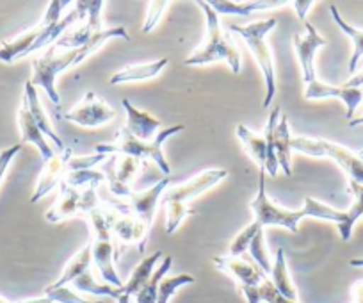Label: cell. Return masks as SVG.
Instances as JSON below:
<instances>
[{"label":"cell","instance_id":"17","mask_svg":"<svg viewBox=\"0 0 363 303\" xmlns=\"http://www.w3.org/2000/svg\"><path fill=\"white\" fill-rule=\"evenodd\" d=\"M69 159H72V148H66L62 152H55L54 158L45 161L43 170L40 173V179H38L36 189H34V194L30 197L33 204L40 200V198H43L45 194L50 193L55 186H61L65 177L68 175Z\"/></svg>","mask_w":363,"mask_h":303},{"label":"cell","instance_id":"25","mask_svg":"<svg viewBox=\"0 0 363 303\" xmlns=\"http://www.w3.org/2000/svg\"><path fill=\"white\" fill-rule=\"evenodd\" d=\"M269 280L272 282V285L277 287V291L280 292L281 296H285V298L289 299H298V289H296L294 282H292L291 278V273H289L284 248L277 250V257H274V263H272Z\"/></svg>","mask_w":363,"mask_h":303},{"label":"cell","instance_id":"42","mask_svg":"<svg viewBox=\"0 0 363 303\" xmlns=\"http://www.w3.org/2000/svg\"><path fill=\"white\" fill-rule=\"evenodd\" d=\"M20 150H22V145H13L11 148H6L0 152V180L4 179L6 170L9 168V165H11L13 159L18 155Z\"/></svg>","mask_w":363,"mask_h":303},{"label":"cell","instance_id":"48","mask_svg":"<svg viewBox=\"0 0 363 303\" xmlns=\"http://www.w3.org/2000/svg\"><path fill=\"white\" fill-rule=\"evenodd\" d=\"M0 303H11V302H9V299H8V298H4V296L0 294Z\"/></svg>","mask_w":363,"mask_h":303},{"label":"cell","instance_id":"37","mask_svg":"<svg viewBox=\"0 0 363 303\" xmlns=\"http://www.w3.org/2000/svg\"><path fill=\"white\" fill-rule=\"evenodd\" d=\"M247 252H250V255H251V259H253V263L257 264V266L260 268V270L264 271L265 275L271 273L272 263H271V257H269L267 246H265L264 228H260V231L257 232V236H255L253 241H251L250 250H247Z\"/></svg>","mask_w":363,"mask_h":303},{"label":"cell","instance_id":"33","mask_svg":"<svg viewBox=\"0 0 363 303\" xmlns=\"http://www.w3.org/2000/svg\"><path fill=\"white\" fill-rule=\"evenodd\" d=\"M166 209V232L167 234H174L182 221L191 214H196L189 204H180V202H167L162 204Z\"/></svg>","mask_w":363,"mask_h":303},{"label":"cell","instance_id":"13","mask_svg":"<svg viewBox=\"0 0 363 303\" xmlns=\"http://www.w3.org/2000/svg\"><path fill=\"white\" fill-rule=\"evenodd\" d=\"M305 99L306 100H326V99H337L344 102L345 106V118L349 121L354 116L356 109L359 104L363 102V88H351V86H331L326 82L313 81L306 84L305 88Z\"/></svg>","mask_w":363,"mask_h":303},{"label":"cell","instance_id":"7","mask_svg":"<svg viewBox=\"0 0 363 303\" xmlns=\"http://www.w3.org/2000/svg\"><path fill=\"white\" fill-rule=\"evenodd\" d=\"M265 175L267 173L260 170V177H258V193L250 204L251 212L255 216V221L258 225L265 226H281L291 232H299V221L303 218H308V211L305 207L298 209V211H289V209L280 207L278 204L269 198L267 189H265Z\"/></svg>","mask_w":363,"mask_h":303},{"label":"cell","instance_id":"1","mask_svg":"<svg viewBox=\"0 0 363 303\" xmlns=\"http://www.w3.org/2000/svg\"><path fill=\"white\" fill-rule=\"evenodd\" d=\"M68 6L69 2H66V0H52V2H48L43 20L38 26L30 27L26 33L13 38V40L0 43V61L13 62L16 59L26 57L30 52L47 47V45H54L66 33L68 27L86 20V11L80 6V2H75V9H72L65 18H61L62 11Z\"/></svg>","mask_w":363,"mask_h":303},{"label":"cell","instance_id":"39","mask_svg":"<svg viewBox=\"0 0 363 303\" xmlns=\"http://www.w3.org/2000/svg\"><path fill=\"white\" fill-rule=\"evenodd\" d=\"M45 296L52 299L54 303H104L102 299H87L84 298L82 294L72 289L69 285H65V287H45Z\"/></svg>","mask_w":363,"mask_h":303},{"label":"cell","instance_id":"23","mask_svg":"<svg viewBox=\"0 0 363 303\" xmlns=\"http://www.w3.org/2000/svg\"><path fill=\"white\" fill-rule=\"evenodd\" d=\"M169 65L166 57L157 59L152 62H143V65H132L127 68H121L111 77V84L118 86L123 82H135V81H148V79L157 77L166 66Z\"/></svg>","mask_w":363,"mask_h":303},{"label":"cell","instance_id":"8","mask_svg":"<svg viewBox=\"0 0 363 303\" xmlns=\"http://www.w3.org/2000/svg\"><path fill=\"white\" fill-rule=\"evenodd\" d=\"M55 52H57V48L50 45L43 55L34 59L30 82L36 88L45 89L48 99L59 107L61 106V99H59L57 89H55V77L61 72H65L66 68H69V66H75L77 50H66L62 54H55Z\"/></svg>","mask_w":363,"mask_h":303},{"label":"cell","instance_id":"40","mask_svg":"<svg viewBox=\"0 0 363 303\" xmlns=\"http://www.w3.org/2000/svg\"><path fill=\"white\" fill-rule=\"evenodd\" d=\"M167 8H169V2H164V0L162 2H148V13H146L145 23H143V33H150V31L155 29Z\"/></svg>","mask_w":363,"mask_h":303},{"label":"cell","instance_id":"20","mask_svg":"<svg viewBox=\"0 0 363 303\" xmlns=\"http://www.w3.org/2000/svg\"><path fill=\"white\" fill-rule=\"evenodd\" d=\"M22 102H26L27 109H29L30 116L34 118V121H36V125L40 127V131L43 132L48 139H52L55 152H62V150H66L65 143H62L61 138L55 134V131L52 128V125H50V120H48L47 114H45V111H43V107H41V100H40V95H38V88L36 86H33V82L30 81L26 82Z\"/></svg>","mask_w":363,"mask_h":303},{"label":"cell","instance_id":"16","mask_svg":"<svg viewBox=\"0 0 363 303\" xmlns=\"http://www.w3.org/2000/svg\"><path fill=\"white\" fill-rule=\"evenodd\" d=\"M328 41L317 33L315 27L310 22H305V34L301 36H294L292 45H294V50L298 54L299 65H301V73L305 84L315 81V68H313V59H315V52L319 48L326 47Z\"/></svg>","mask_w":363,"mask_h":303},{"label":"cell","instance_id":"30","mask_svg":"<svg viewBox=\"0 0 363 303\" xmlns=\"http://www.w3.org/2000/svg\"><path fill=\"white\" fill-rule=\"evenodd\" d=\"M171 264H173V257L164 255L162 263L155 268L153 275L150 277V280L143 285L141 291L134 296V303H157V296H159V285L160 280L164 277H167L171 270Z\"/></svg>","mask_w":363,"mask_h":303},{"label":"cell","instance_id":"31","mask_svg":"<svg viewBox=\"0 0 363 303\" xmlns=\"http://www.w3.org/2000/svg\"><path fill=\"white\" fill-rule=\"evenodd\" d=\"M113 38H123V40H130V38H128V31L125 29V27H121V26H114V27H111V29L100 31V33H96L95 36H91L89 41H87L86 45H82V47L77 50L75 65H80L84 59L89 57L93 52L99 50V48L102 47L106 41L113 40Z\"/></svg>","mask_w":363,"mask_h":303},{"label":"cell","instance_id":"10","mask_svg":"<svg viewBox=\"0 0 363 303\" xmlns=\"http://www.w3.org/2000/svg\"><path fill=\"white\" fill-rule=\"evenodd\" d=\"M228 177V172L223 168H207L200 172L198 175L191 177L187 182L178 184V186L167 187L162 194V204L167 202H180V204H189L191 200L198 198L200 194L207 193L214 186H218L221 180Z\"/></svg>","mask_w":363,"mask_h":303},{"label":"cell","instance_id":"27","mask_svg":"<svg viewBox=\"0 0 363 303\" xmlns=\"http://www.w3.org/2000/svg\"><path fill=\"white\" fill-rule=\"evenodd\" d=\"M91 264H93V259H91V245L89 241L72 257V259L66 263L65 270H62L61 277L50 284L52 287H65V285L72 284L75 278H79L80 275H84L86 271L91 270Z\"/></svg>","mask_w":363,"mask_h":303},{"label":"cell","instance_id":"22","mask_svg":"<svg viewBox=\"0 0 363 303\" xmlns=\"http://www.w3.org/2000/svg\"><path fill=\"white\" fill-rule=\"evenodd\" d=\"M18 127H20V132H22L23 141L33 143V145L40 150V154H41V158H43V161H48L50 158H54L55 155L54 146L48 145L45 134L40 131V127L36 125L34 118L30 116L26 102H22V106H20V109H18Z\"/></svg>","mask_w":363,"mask_h":303},{"label":"cell","instance_id":"3","mask_svg":"<svg viewBox=\"0 0 363 303\" xmlns=\"http://www.w3.org/2000/svg\"><path fill=\"white\" fill-rule=\"evenodd\" d=\"M184 128H186L184 125H171V127L162 128L153 139H138L123 127L118 131L114 143H100V145H96L95 154L132 155V158L141 159V161L150 159V161H153V165L159 166L160 172L169 177L171 166L164 158L162 145L167 138H171L177 132H182Z\"/></svg>","mask_w":363,"mask_h":303},{"label":"cell","instance_id":"47","mask_svg":"<svg viewBox=\"0 0 363 303\" xmlns=\"http://www.w3.org/2000/svg\"><path fill=\"white\" fill-rule=\"evenodd\" d=\"M363 123V114L359 118H352L351 121H349V127H356V125H362Z\"/></svg>","mask_w":363,"mask_h":303},{"label":"cell","instance_id":"19","mask_svg":"<svg viewBox=\"0 0 363 303\" xmlns=\"http://www.w3.org/2000/svg\"><path fill=\"white\" fill-rule=\"evenodd\" d=\"M125 113H127V128L134 138L138 139H153L160 131H162V121L153 116L148 111L135 107L128 99L121 100Z\"/></svg>","mask_w":363,"mask_h":303},{"label":"cell","instance_id":"43","mask_svg":"<svg viewBox=\"0 0 363 303\" xmlns=\"http://www.w3.org/2000/svg\"><path fill=\"white\" fill-rule=\"evenodd\" d=\"M313 4H315L313 0H296V2H291V6L296 9V13H298L299 20L303 23L306 22V15H308L310 8H313Z\"/></svg>","mask_w":363,"mask_h":303},{"label":"cell","instance_id":"14","mask_svg":"<svg viewBox=\"0 0 363 303\" xmlns=\"http://www.w3.org/2000/svg\"><path fill=\"white\" fill-rule=\"evenodd\" d=\"M237 138L242 143L244 148H246L247 155L253 159L258 165V168L264 170L267 175L277 177L278 172H280V166H278V161L269 154V146H267V138L265 134H257V132L251 131L250 127H246L244 123H239L235 128Z\"/></svg>","mask_w":363,"mask_h":303},{"label":"cell","instance_id":"28","mask_svg":"<svg viewBox=\"0 0 363 303\" xmlns=\"http://www.w3.org/2000/svg\"><path fill=\"white\" fill-rule=\"evenodd\" d=\"M162 257H164L162 252H155L153 255L143 259L141 263L135 266V270L132 271L130 277H128L127 284H125L123 289H121V294H127L130 296V298H134V296L141 291L143 285L150 280V277L153 275L155 268L159 266V260L162 259Z\"/></svg>","mask_w":363,"mask_h":303},{"label":"cell","instance_id":"34","mask_svg":"<svg viewBox=\"0 0 363 303\" xmlns=\"http://www.w3.org/2000/svg\"><path fill=\"white\" fill-rule=\"evenodd\" d=\"M303 207L308 211V218H317L324 219V221H331L335 225L342 221V216H344V211H338V209L331 207V205L323 204V202L315 200V198H305V205Z\"/></svg>","mask_w":363,"mask_h":303},{"label":"cell","instance_id":"45","mask_svg":"<svg viewBox=\"0 0 363 303\" xmlns=\"http://www.w3.org/2000/svg\"><path fill=\"white\" fill-rule=\"evenodd\" d=\"M15 303H54L48 296H38V298H27V299H18Z\"/></svg>","mask_w":363,"mask_h":303},{"label":"cell","instance_id":"9","mask_svg":"<svg viewBox=\"0 0 363 303\" xmlns=\"http://www.w3.org/2000/svg\"><path fill=\"white\" fill-rule=\"evenodd\" d=\"M59 187H61V194H59L54 207L45 214L47 221L59 223L73 218V216L86 218L91 211H95L102 205V200L96 193V187H86L84 191H80L79 187H72L66 182H61Z\"/></svg>","mask_w":363,"mask_h":303},{"label":"cell","instance_id":"46","mask_svg":"<svg viewBox=\"0 0 363 303\" xmlns=\"http://www.w3.org/2000/svg\"><path fill=\"white\" fill-rule=\"evenodd\" d=\"M349 266L363 268V257H356V259H351V260H349Z\"/></svg>","mask_w":363,"mask_h":303},{"label":"cell","instance_id":"36","mask_svg":"<svg viewBox=\"0 0 363 303\" xmlns=\"http://www.w3.org/2000/svg\"><path fill=\"white\" fill-rule=\"evenodd\" d=\"M196 282L193 275H177V277H164L159 285V296H157V303H169L174 292L184 285H191Z\"/></svg>","mask_w":363,"mask_h":303},{"label":"cell","instance_id":"26","mask_svg":"<svg viewBox=\"0 0 363 303\" xmlns=\"http://www.w3.org/2000/svg\"><path fill=\"white\" fill-rule=\"evenodd\" d=\"M349 191H351L352 197H354V202H352L351 207H349L347 211H344L342 221L337 225L342 241L345 243L351 239L352 228H354L356 221H358V219H363V184L349 180Z\"/></svg>","mask_w":363,"mask_h":303},{"label":"cell","instance_id":"4","mask_svg":"<svg viewBox=\"0 0 363 303\" xmlns=\"http://www.w3.org/2000/svg\"><path fill=\"white\" fill-rule=\"evenodd\" d=\"M86 219L91 228V259H93V264L99 270L104 284L113 285L116 289H123L125 284L121 282L116 266H114V260L118 259V252L116 246H114V234L111 231V221L106 205H100L99 209L91 211L86 216Z\"/></svg>","mask_w":363,"mask_h":303},{"label":"cell","instance_id":"12","mask_svg":"<svg viewBox=\"0 0 363 303\" xmlns=\"http://www.w3.org/2000/svg\"><path fill=\"white\" fill-rule=\"evenodd\" d=\"M80 6L86 11V20H84V26L80 29L72 31L68 34H62L57 41L54 43L55 48H66V50H79L82 45H86L89 41L91 36H95L96 33L104 31L102 26V8L104 0H84L80 2Z\"/></svg>","mask_w":363,"mask_h":303},{"label":"cell","instance_id":"41","mask_svg":"<svg viewBox=\"0 0 363 303\" xmlns=\"http://www.w3.org/2000/svg\"><path fill=\"white\" fill-rule=\"evenodd\" d=\"M109 155L104 154H93L84 155V158H72L68 162V172H77V170H93L100 162L107 161Z\"/></svg>","mask_w":363,"mask_h":303},{"label":"cell","instance_id":"38","mask_svg":"<svg viewBox=\"0 0 363 303\" xmlns=\"http://www.w3.org/2000/svg\"><path fill=\"white\" fill-rule=\"evenodd\" d=\"M260 228H264V226L258 225L257 221L250 223V225H247L246 228H242V231H240L239 234H237L235 238L232 239V243H230L228 255L242 257L244 252H247V250H250L251 241H253V238H255V236H257V232L260 231Z\"/></svg>","mask_w":363,"mask_h":303},{"label":"cell","instance_id":"5","mask_svg":"<svg viewBox=\"0 0 363 303\" xmlns=\"http://www.w3.org/2000/svg\"><path fill=\"white\" fill-rule=\"evenodd\" d=\"M277 27V20H258V22H250L246 26H230V31L239 34L247 45V48L253 54L255 61H257L258 68H260L262 75H264L265 82V99L262 102L264 109H267L274 100L277 95V73H274V61H272L271 48L267 43V34Z\"/></svg>","mask_w":363,"mask_h":303},{"label":"cell","instance_id":"21","mask_svg":"<svg viewBox=\"0 0 363 303\" xmlns=\"http://www.w3.org/2000/svg\"><path fill=\"white\" fill-rule=\"evenodd\" d=\"M212 9L219 15H239V16H250L257 11H264V9H274L284 8V6H291L287 0H253V2H232V0H211L208 2Z\"/></svg>","mask_w":363,"mask_h":303},{"label":"cell","instance_id":"18","mask_svg":"<svg viewBox=\"0 0 363 303\" xmlns=\"http://www.w3.org/2000/svg\"><path fill=\"white\" fill-rule=\"evenodd\" d=\"M167 187H169V179H162L157 184H153L152 187H148V189L134 191V193L125 200L128 205V211H130L135 218L141 219L143 223L152 226L153 218H155L157 204L162 200V194Z\"/></svg>","mask_w":363,"mask_h":303},{"label":"cell","instance_id":"29","mask_svg":"<svg viewBox=\"0 0 363 303\" xmlns=\"http://www.w3.org/2000/svg\"><path fill=\"white\" fill-rule=\"evenodd\" d=\"M330 13L331 16H333L335 23L340 27L342 33H344L347 38H351L352 41V55H351V61H349V73L352 75V73H356V70H358L359 62H362L363 59V29H358V27L345 22V20L342 18L340 13H338L337 6H331Z\"/></svg>","mask_w":363,"mask_h":303},{"label":"cell","instance_id":"11","mask_svg":"<svg viewBox=\"0 0 363 303\" xmlns=\"http://www.w3.org/2000/svg\"><path fill=\"white\" fill-rule=\"evenodd\" d=\"M116 116V109L100 99L95 92H87L77 106L66 111L65 118L80 127H100Z\"/></svg>","mask_w":363,"mask_h":303},{"label":"cell","instance_id":"6","mask_svg":"<svg viewBox=\"0 0 363 303\" xmlns=\"http://www.w3.org/2000/svg\"><path fill=\"white\" fill-rule=\"evenodd\" d=\"M291 148L308 158H326L337 162L352 182L363 184V150L354 152L338 143L308 136H292Z\"/></svg>","mask_w":363,"mask_h":303},{"label":"cell","instance_id":"24","mask_svg":"<svg viewBox=\"0 0 363 303\" xmlns=\"http://www.w3.org/2000/svg\"><path fill=\"white\" fill-rule=\"evenodd\" d=\"M292 136L289 131L287 116H281L274 127L272 134V146H274V155H277L278 166L287 177L292 175V148H291Z\"/></svg>","mask_w":363,"mask_h":303},{"label":"cell","instance_id":"15","mask_svg":"<svg viewBox=\"0 0 363 303\" xmlns=\"http://www.w3.org/2000/svg\"><path fill=\"white\" fill-rule=\"evenodd\" d=\"M214 264L218 266V270L230 275L237 282L239 289L257 287L267 278V275L253 260H247L244 257H232L226 253V255L214 257Z\"/></svg>","mask_w":363,"mask_h":303},{"label":"cell","instance_id":"35","mask_svg":"<svg viewBox=\"0 0 363 303\" xmlns=\"http://www.w3.org/2000/svg\"><path fill=\"white\" fill-rule=\"evenodd\" d=\"M62 182L72 187H79V189L82 186L99 187L100 184L106 182V175L100 170H77V172H68Z\"/></svg>","mask_w":363,"mask_h":303},{"label":"cell","instance_id":"32","mask_svg":"<svg viewBox=\"0 0 363 303\" xmlns=\"http://www.w3.org/2000/svg\"><path fill=\"white\" fill-rule=\"evenodd\" d=\"M240 292H242V296L246 298L247 303H299L298 299H289L285 298V296H281L269 278H265V280L262 282L260 285H257V287L240 289Z\"/></svg>","mask_w":363,"mask_h":303},{"label":"cell","instance_id":"44","mask_svg":"<svg viewBox=\"0 0 363 303\" xmlns=\"http://www.w3.org/2000/svg\"><path fill=\"white\" fill-rule=\"evenodd\" d=\"M351 294H352L351 303H363V280L356 282V284L352 285Z\"/></svg>","mask_w":363,"mask_h":303},{"label":"cell","instance_id":"2","mask_svg":"<svg viewBox=\"0 0 363 303\" xmlns=\"http://www.w3.org/2000/svg\"><path fill=\"white\" fill-rule=\"evenodd\" d=\"M196 4L203 9L205 20H207V34H205V41L201 43V47H198L184 62L187 66H203L214 61H226L233 73H239L240 52L230 38L228 31L223 29L218 13L205 0H198Z\"/></svg>","mask_w":363,"mask_h":303}]
</instances>
